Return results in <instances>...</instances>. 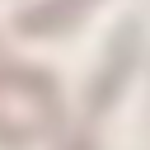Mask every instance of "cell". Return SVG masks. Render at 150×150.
<instances>
[{"label": "cell", "mask_w": 150, "mask_h": 150, "mask_svg": "<svg viewBox=\"0 0 150 150\" xmlns=\"http://www.w3.org/2000/svg\"><path fill=\"white\" fill-rule=\"evenodd\" d=\"M80 5H84V0H47V5H38L33 14H23V28H33V33H52L56 23L75 19Z\"/></svg>", "instance_id": "1"}]
</instances>
